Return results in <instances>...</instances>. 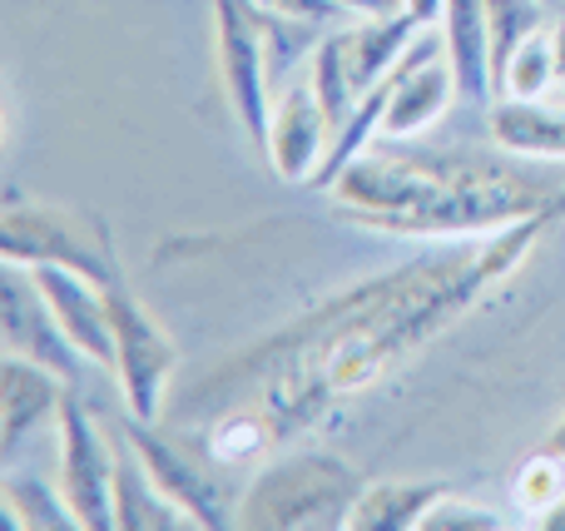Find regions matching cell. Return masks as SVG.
Here are the masks:
<instances>
[{"instance_id":"2e32d148","label":"cell","mask_w":565,"mask_h":531,"mask_svg":"<svg viewBox=\"0 0 565 531\" xmlns=\"http://www.w3.org/2000/svg\"><path fill=\"white\" fill-rule=\"evenodd\" d=\"M441 497H447L441 482H372L362 487L348 531H417Z\"/></svg>"},{"instance_id":"7c38bea8","label":"cell","mask_w":565,"mask_h":531,"mask_svg":"<svg viewBox=\"0 0 565 531\" xmlns=\"http://www.w3.org/2000/svg\"><path fill=\"white\" fill-rule=\"evenodd\" d=\"M65 387V378H55L50 368L30 363L20 353H10L0 363V463L10 467L40 427L60 423Z\"/></svg>"},{"instance_id":"277c9868","label":"cell","mask_w":565,"mask_h":531,"mask_svg":"<svg viewBox=\"0 0 565 531\" xmlns=\"http://www.w3.org/2000/svg\"><path fill=\"white\" fill-rule=\"evenodd\" d=\"M0 254L25 268L40 264L75 268V274L95 278V284H119L125 278L105 219L50 204V199H10L6 214H0Z\"/></svg>"},{"instance_id":"e0dca14e","label":"cell","mask_w":565,"mask_h":531,"mask_svg":"<svg viewBox=\"0 0 565 531\" xmlns=\"http://www.w3.org/2000/svg\"><path fill=\"white\" fill-rule=\"evenodd\" d=\"M0 482H6L0 492H6L10 527H25V531H70V527H79L75 507H70V497H65L60 482H45V477H35V472H20L15 463L6 467Z\"/></svg>"},{"instance_id":"cb8c5ba5","label":"cell","mask_w":565,"mask_h":531,"mask_svg":"<svg viewBox=\"0 0 565 531\" xmlns=\"http://www.w3.org/2000/svg\"><path fill=\"white\" fill-rule=\"evenodd\" d=\"M551 55H556V85L565 89V20L551 25Z\"/></svg>"},{"instance_id":"7a4b0ae2","label":"cell","mask_w":565,"mask_h":531,"mask_svg":"<svg viewBox=\"0 0 565 531\" xmlns=\"http://www.w3.org/2000/svg\"><path fill=\"white\" fill-rule=\"evenodd\" d=\"M516 155H477V149H362L338 174L332 214L358 229L402 238H481L507 224L541 214L565 194V179Z\"/></svg>"},{"instance_id":"4fadbf2b","label":"cell","mask_w":565,"mask_h":531,"mask_svg":"<svg viewBox=\"0 0 565 531\" xmlns=\"http://www.w3.org/2000/svg\"><path fill=\"white\" fill-rule=\"evenodd\" d=\"M30 274H35V288L45 294V304L55 308L70 343L95 368H115V328H109L105 284L75 274V268H60V264H40V268H30Z\"/></svg>"},{"instance_id":"8fae6325","label":"cell","mask_w":565,"mask_h":531,"mask_svg":"<svg viewBox=\"0 0 565 531\" xmlns=\"http://www.w3.org/2000/svg\"><path fill=\"white\" fill-rule=\"evenodd\" d=\"M332 145V119L322 109L312 79L302 85H288V95L274 105V125H268V169L288 184H308L318 174L322 155Z\"/></svg>"},{"instance_id":"52a82bcc","label":"cell","mask_w":565,"mask_h":531,"mask_svg":"<svg viewBox=\"0 0 565 531\" xmlns=\"http://www.w3.org/2000/svg\"><path fill=\"white\" fill-rule=\"evenodd\" d=\"M55 437H60V487H65L79 527L115 531V447L105 443L89 407L79 403L75 383L65 387Z\"/></svg>"},{"instance_id":"44dd1931","label":"cell","mask_w":565,"mask_h":531,"mask_svg":"<svg viewBox=\"0 0 565 531\" xmlns=\"http://www.w3.org/2000/svg\"><path fill=\"white\" fill-rule=\"evenodd\" d=\"M516 502L531 522L546 517L556 502H565V457L546 453V447H541L536 457H526L516 472Z\"/></svg>"},{"instance_id":"30bf717a","label":"cell","mask_w":565,"mask_h":531,"mask_svg":"<svg viewBox=\"0 0 565 531\" xmlns=\"http://www.w3.org/2000/svg\"><path fill=\"white\" fill-rule=\"evenodd\" d=\"M125 443L139 453L145 472L154 477V487L189 517L194 527H234V507H228V492L218 487V477L199 463L194 453H184L179 443H169L154 423L145 417H129L125 423Z\"/></svg>"},{"instance_id":"484cf974","label":"cell","mask_w":565,"mask_h":531,"mask_svg":"<svg viewBox=\"0 0 565 531\" xmlns=\"http://www.w3.org/2000/svg\"><path fill=\"white\" fill-rule=\"evenodd\" d=\"M551 6H556V0H551Z\"/></svg>"},{"instance_id":"7402d4cb","label":"cell","mask_w":565,"mask_h":531,"mask_svg":"<svg viewBox=\"0 0 565 531\" xmlns=\"http://www.w3.org/2000/svg\"><path fill=\"white\" fill-rule=\"evenodd\" d=\"M501 512H491V507H477V502H461V497H441L437 507H431L427 517H422L417 531H501Z\"/></svg>"},{"instance_id":"9c48e42d","label":"cell","mask_w":565,"mask_h":531,"mask_svg":"<svg viewBox=\"0 0 565 531\" xmlns=\"http://www.w3.org/2000/svg\"><path fill=\"white\" fill-rule=\"evenodd\" d=\"M0 333H6L10 353L30 358V363L50 368L55 378L79 387V373H85L89 358L70 343L55 308L35 288V274L25 264H10V258H6V274H0Z\"/></svg>"},{"instance_id":"5bb4252c","label":"cell","mask_w":565,"mask_h":531,"mask_svg":"<svg viewBox=\"0 0 565 531\" xmlns=\"http://www.w3.org/2000/svg\"><path fill=\"white\" fill-rule=\"evenodd\" d=\"M487 135L501 155L536 159V164H565V109L546 99H491Z\"/></svg>"},{"instance_id":"8992f818","label":"cell","mask_w":565,"mask_h":531,"mask_svg":"<svg viewBox=\"0 0 565 531\" xmlns=\"http://www.w3.org/2000/svg\"><path fill=\"white\" fill-rule=\"evenodd\" d=\"M214 30H218V75L224 95L244 135L254 139L258 155H268V125H274V79H268L264 35H258L254 0H214Z\"/></svg>"},{"instance_id":"ffe728a7","label":"cell","mask_w":565,"mask_h":531,"mask_svg":"<svg viewBox=\"0 0 565 531\" xmlns=\"http://www.w3.org/2000/svg\"><path fill=\"white\" fill-rule=\"evenodd\" d=\"M546 89H556V55H551V25L541 35H531L526 45L511 55L507 75L497 79V99H541Z\"/></svg>"},{"instance_id":"d4e9b609","label":"cell","mask_w":565,"mask_h":531,"mask_svg":"<svg viewBox=\"0 0 565 531\" xmlns=\"http://www.w3.org/2000/svg\"><path fill=\"white\" fill-rule=\"evenodd\" d=\"M541 447H546V453H556V457H565V413H561V423L546 433V443H541Z\"/></svg>"},{"instance_id":"ac0fdd59","label":"cell","mask_w":565,"mask_h":531,"mask_svg":"<svg viewBox=\"0 0 565 531\" xmlns=\"http://www.w3.org/2000/svg\"><path fill=\"white\" fill-rule=\"evenodd\" d=\"M254 15H258V35H264V55H268V79H288L292 65L298 60H308L312 50L322 45V35H328V25H318V20L308 15H288V10H274L264 6V0H254Z\"/></svg>"},{"instance_id":"5b68a950","label":"cell","mask_w":565,"mask_h":531,"mask_svg":"<svg viewBox=\"0 0 565 531\" xmlns=\"http://www.w3.org/2000/svg\"><path fill=\"white\" fill-rule=\"evenodd\" d=\"M105 298H109V328H115V378H119V393H125V407L129 417L159 423L169 378L179 373V348L154 323V314L129 294L125 278L105 284Z\"/></svg>"},{"instance_id":"d6986e66","label":"cell","mask_w":565,"mask_h":531,"mask_svg":"<svg viewBox=\"0 0 565 531\" xmlns=\"http://www.w3.org/2000/svg\"><path fill=\"white\" fill-rule=\"evenodd\" d=\"M551 0H487V45H491V85L507 75L511 55L526 45L531 35L546 30Z\"/></svg>"},{"instance_id":"ba28073f","label":"cell","mask_w":565,"mask_h":531,"mask_svg":"<svg viewBox=\"0 0 565 531\" xmlns=\"http://www.w3.org/2000/svg\"><path fill=\"white\" fill-rule=\"evenodd\" d=\"M457 95H461V85H457V65H451V50H447V30L441 25L417 30V40H412L407 55L392 70V99H387V115H382V135L412 139L437 115H447V105Z\"/></svg>"},{"instance_id":"9a60e30c","label":"cell","mask_w":565,"mask_h":531,"mask_svg":"<svg viewBox=\"0 0 565 531\" xmlns=\"http://www.w3.org/2000/svg\"><path fill=\"white\" fill-rule=\"evenodd\" d=\"M115 527L119 531H179V527H194L154 487V477L145 472V463H139V453L129 443L115 453Z\"/></svg>"},{"instance_id":"3957f363","label":"cell","mask_w":565,"mask_h":531,"mask_svg":"<svg viewBox=\"0 0 565 531\" xmlns=\"http://www.w3.org/2000/svg\"><path fill=\"white\" fill-rule=\"evenodd\" d=\"M362 497V472L338 453H288L268 463L234 502L248 531H338Z\"/></svg>"},{"instance_id":"6da1fadb","label":"cell","mask_w":565,"mask_h":531,"mask_svg":"<svg viewBox=\"0 0 565 531\" xmlns=\"http://www.w3.org/2000/svg\"><path fill=\"white\" fill-rule=\"evenodd\" d=\"M556 224H565V194L541 214L497 229L481 248L417 254L322 298L278 333L228 353L204 383L189 387L179 417L209 427V453L218 463H244L268 443L308 433L342 397L372 387L402 358L457 323Z\"/></svg>"},{"instance_id":"603a6c76","label":"cell","mask_w":565,"mask_h":531,"mask_svg":"<svg viewBox=\"0 0 565 531\" xmlns=\"http://www.w3.org/2000/svg\"><path fill=\"white\" fill-rule=\"evenodd\" d=\"M402 6H407L422 25H441V15H447V0H402Z\"/></svg>"}]
</instances>
